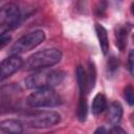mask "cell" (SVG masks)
<instances>
[{"mask_svg":"<svg viewBox=\"0 0 134 134\" xmlns=\"http://www.w3.org/2000/svg\"><path fill=\"white\" fill-rule=\"evenodd\" d=\"M110 133H126V131L121 128H119V126H113L111 130H109Z\"/></svg>","mask_w":134,"mask_h":134,"instance_id":"obj_21","label":"cell"},{"mask_svg":"<svg viewBox=\"0 0 134 134\" xmlns=\"http://www.w3.org/2000/svg\"><path fill=\"white\" fill-rule=\"evenodd\" d=\"M62 60V52L57 48H45L35 52L23 64L26 71H37L57 65Z\"/></svg>","mask_w":134,"mask_h":134,"instance_id":"obj_2","label":"cell"},{"mask_svg":"<svg viewBox=\"0 0 134 134\" xmlns=\"http://www.w3.org/2000/svg\"><path fill=\"white\" fill-rule=\"evenodd\" d=\"M118 69V61L115 57H111L108 60V70L110 73H114Z\"/></svg>","mask_w":134,"mask_h":134,"instance_id":"obj_18","label":"cell"},{"mask_svg":"<svg viewBox=\"0 0 134 134\" xmlns=\"http://www.w3.org/2000/svg\"><path fill=\"white\" fill-rule=\"evenodd\" d=\"M23 124L21 120L16 119H6L1 121L0 124V131L2 133H21L23 131Z\"/></svg>","mask_w":134,"mask_h":134,"instance_id":"obj_10","label":"cell"},{"mask_svg":"<svg viewBox=\"0 0 134 134\" xmlns=\"http://www.w3.org/2000/svg\"><path fill=\"white\" fill-rule=\"evenodd\" d=\"M87 94L85 91H80V98L77 105V118L80 121H85L88 114V106H87Z\"/></svg>","mask_w":134,"mask_h":134,"instance_id":"obj_12","label":"cell"},{"mask_svg":"<svg viewBox=\"0 0 134 134\" xmlns=\"http://www.w3.org/2000/svg\"><path fill=\"white\" fill-rule=\"evenodd\" d=\"M128 65H129V70H130L132 76L134 77V49L129 52V55H128Z\"/></svg>","mask_w":134,"mask_h":134,"instance_id":"obj_19","label":"cell"},{"mask_svg":"<svg viewBox=\"0 0 134 134\" xmlns=\"http://www.w3.org/2000/svg\"><path fill=\"white\" fill-rule=\"evenodd\" d=\"M23 60L18 54H10V57L4 59L0 64V81H4L13 73L23 67Z\"/></svg>","mask_w":134,"mask_h":134,"instance_id":"obj_7","label":"cell"},{"mask_svg":"<svg viewBox=\"0 0 134 134\" xmlns=\"http://www.w3.org/2000/svg\"><path fill=\"white\" fill-rule=\"evenodd\" d=\"M124 96L126 102L130 106H134V87L132 85H127L124 89Z\"/></svg>","mask_w":134,"mask_h":134,"instance_id":"obj_16","label":"cell"},{"mask_svg":"<svg viewBox=\"0 0 134 134\" xmlns=\"http://www.w3.org/2000/svg\"><path fill=\"white\" fill-rule=\"evenodd\" d=\"M106 132H108V131H107L105 128H103V127H102V128H98V129H96V130L94 131L95 134H97V133H106Z\"/></svg>","mask_w":134,"mask_h":134,"instance_id":"obj_22","label":"cell"},{"mask_svg":"<svg viewBox=\"0 0 134 134\" xmlns=\"http://www.w3.org/2000/svg\"><path fill=\"white\" fill-rule=\"evenodd\" d=\"M130 9H131V13H132V15L134 16V2H132V4H131V7H130Z\"/></svg>","mask_w":134,"mask_h":134,"instance_id":"obj_23","label":"cell"},{"mask_svg":"<svg viewBox=\"0 0 134 134\" xmlns=\"http://www.w3.org/2000/svg\"><path fill=\"white\" fill-rule=\"evenodd\" d=\"M21 22V12L14 3H7L0 10V35L17 28Z\"/></svg>","mask_w":134,"mask_h":134,"instance_id":"obj_5","label":"cell"},{"mask_svg":"<svg viewBox=\"0 0 134 134\" xmlns=\"http://www.w3.org/2000/svg\"><path fill=\"white\" fill-rule=\"evenodd\" d=\"M75 77H76V83L79 86V90L80 91H85L86 93H88L87 91V77H86V70L84 69L83 66H77L76 70H75Z\"/></svg>","mask_w":134,"mask_h":134,"instance_id":"obj_15","label":"cell"},{"mask_svg":"<svg viewBox=\"0 0 134 134\" xmlns=\"http://www.w3.org/2000/svg\"><path fill=\"white\" fill-rule=\"evenodd\" d=\"M107 108V99L106 96L103 93H97L92 102V106H91V110L93 115H99L100 113H103L105 111V109Z\"/></svg>","mask_w":134,"mask_h":134,"instance_id":"obj_13","label":"cell"},{"mask_svg":"<svg viewBox=\"0 0 134 134\" xmlns=\"http://www.w3.org/2000/svg\"><path fill=\"white\" fill-rule=\"evenodd\" d=\"M45 40V34L43 30L37 29L34 31H30L23 37H21L17 42L14 43V45L9 49L10 54H21L25 53L37 46H39L43 41Z\"/></svg>","mask_w":134,"mask_h":134,"instance_id":"obj_6","label":"cell"},{"mask_svg":"<svg viewBox=\"0 0 134 134\" xmlns=\"http://www.w3.org/2000/svg\"><path fill=\"white\" fill-rule=\"evenodd\" d=\"M65 77L66 73L63 70L48 68L40 69L25 79V86L28 89L54 88L59 86Z\"/></svg>","mask_w":134,"mask_h":134,"instance_id":"obj_1","label":"cell"},{"mask_svg":"<svg viewBox=\"0 0 134 134\" xmlns=\"http://www.w3.org/2000/svg\"><path fill=\"white\" fill-rule=\"evenodd\" d=\"M122 117V107L119 103L114 102L110 105L108 114H107V120L108 122L113 126H118Z\"/></svg>","mask_w":134,"mask_h":134,"instance_id":"obj_9","label":"cell"},{"mask_svg":"<svg viewBox=\"0 0 134 134\" xmlns=\"http://www.w3.org/2000/svg\"><path fill=\"white\" fill-rule=\"evenodd\" d=\"M25 102L30 108H50L61 105L62 98L53 88H39L35 89Z\"/></svg>","mask_w":134,"mask_h":134,"instance_id":"obj_4","label":"cell"},{"mask_svg":"<svg viewBox=\"0 0 134 134\" xmlns=\"http://www.w3.org/2000/svg\"><path fill=\"white\" fill-rule=\"evenodd\" d=\"M10 41V37L6 34L0 35V48H3L8 42Z\"/></svg>","mask_w":134,"mask_h":134,"instance_id":"obj_20","label":"cell"},{"mask_svg":"<svg viewBox=\"0 0 134 134\" xmlns=\"http://www.w3.org/2000/svg\"><path fill=\"white\" fill-rule=\"evenodd\" d=\"M133 42H134V34H133Z\"/></svg>","mask_w":134,"mask_h":134,"instance_id":"obj_24","label":"cell"},{"mask_svg":"<svg viewBox=\"0 0 134 134\" xmlns=\"http://www.w3.org/2000/svg\"><path fill=\"white\" fill-rule=\"evenodd\" d=\"M95 31H96V36H97V39H98L100 50L103 51L104 54H107L108 50H109V39H108L107 30L103 25L96 23L95 24Z\"/></svg>","mask_w":134,"mask_h":134,"instance_id":"obj_11","label":"cell"},{"mask_svg":"<svg viewBox=\"0 0 134 134\" xmlns=\"http://www.w3.org/2000/svg\"><path fill=\"white\" fill-rule=\"evenodd\" d=\"M107 7H108V3L106 0H99L97 2V4L95 5L94 8V13L98 18H103L106 15L107 12Z\"/></svg>","mask_w":134,"mask_h":134,"instance_id":"obj_17","label":"cell"},{"mask_svg":"<svg viewBox=\"0 0 134 134\" xmlns=\"http://www.w3.org/2000/svg\"><path fill=\"white\" fill-rule=\"evenodd\" d=\"M131 28H132V26L128 25V24L119 25L115 28V45L120 51H124L127 46L128 35H129Z\"/></svg>","mask_w":134,"mask_h":134,"instance_id":"obj_8","label":"cell"},{"mask_svg":"<svg viewBox=\"0 0 134 134\" xmlns=\"http://www.w3.org/2000/svg\"><path fill=\"white\" fill-rule=\"evenodd\" d=\"M24 126L34 129H45L55 126L61 121V115L55 111H34L22 115Z\"/></svg>","mask_w":134,"mask_h":134,"instance_id":"obj_3","label":"cell"},{"mask_svg":"<svg viewBox=\"0 0 134 134\" xmlns=\"http://www.w3.org/2000/svg\"><path fill=\"white\" fill-rule=\"evenodd\" d=\"M86 77H87V91L89 93L94 88L95 82H96V68H95V64L92 61L88 62V69L86 71Z\"/></svg>","mask_w":134,"mask_h":134,"instance_id":"obj_14","label":"cell"}]
</instances>
